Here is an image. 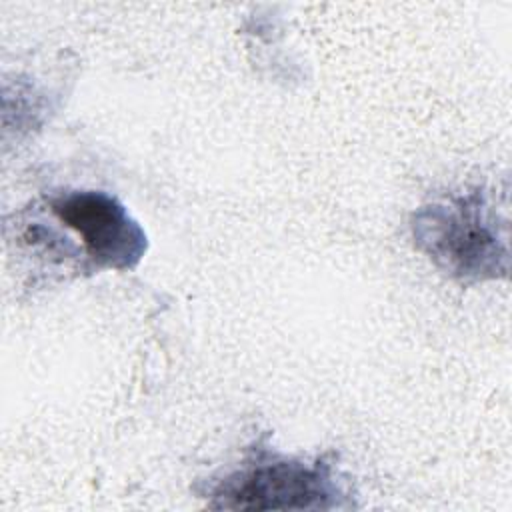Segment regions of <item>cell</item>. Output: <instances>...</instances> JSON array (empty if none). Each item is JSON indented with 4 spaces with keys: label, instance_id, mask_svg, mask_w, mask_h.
I'll return each instance as SVG.
<instances>
[{
    "label": "cell",
    "instance_id": "obj_1",
    "mask_svg": "<svg viewBox=\"0 0 512 512\" xmlns=\"http://www.w3.org/2000/svg\"><path fill=\"white\" fill-rule=\"evenodd\" d=\"M410 230L416 248L452 280L478 284L508 276V224L480 186L418 206Z\"/></svg>",
    "mask_w": 512,
    "mask_h": 512
},
{
    "label": "cell",
    "instance_id": "obj_2",
    "mask_svg": "<svg viewBox=\"0 0 512 512\" xmlns=\"http://www.w3.org/2000/svg\"><path fill=\"white\" fill-rule=\"evenodd\" d=\"M214 510L350 508L344 484L326 458L286 456L256 444L234 468L212 476L204 490Z\"/></svg>",
    "mask_w": 512,
    "mask_h": 512
},
{
    "label": "cell",
    "instance_id": "obj_3",
    "mask_svg": "<svg viewBox=\"0 0 512 512\" xmlns=\"http://www.w3.org/2000/svg\"><path fill=\"white\" fill-rule=\"evenodd\" d=\"M42 208L78 238L96 270H130L146 254V232L108 192L64 188L50 192Z\"/></svg>",
    "mask_w": 512,
    "mask_h": 512
}]
</instances>
